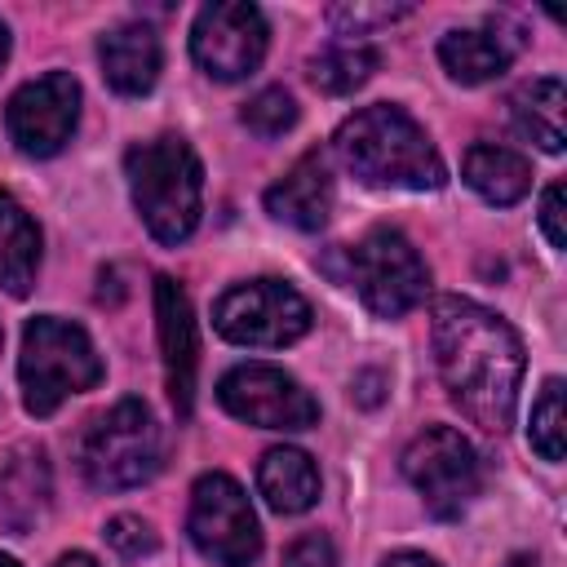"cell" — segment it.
<instances>
[{
  "instance_id": "83f0119b",
  "label": "cell",
  "mask_w": 567,
  "mask_h": 567,
  "mask_svg": "<svg viewBox=\"0 0 567 567\" xmlns=\"http://www.w3.org/2000/svg\"><path fill=\"white\" fill-rule=\"evenodd\" d=\"M540 230L549 239V248L567 244V226H563V182H549L540 195Z\"/></svg>"
},
{
  "instance_id": "1f68e13d",
  "label": "cell",
  "mask_w": 567,
  "mask_h": 567,
  "mask_svg": "<svg viewBox=\"0 0 567 567\" xmlns=\"http://www.w3.org/2000/svg\"><path fill=\"white\" fill-rule=\"evenodd\" d=\"M505 567H536V558H532V554H514Z\"/></svg>"
},
{
  "instance_id": "f1b7e54d",
  "label": "cell",
  "mask_w": 567,
  "mask_h": 567,
  "mask_svg": "<svg viewBox=\"0 0 567 567\" xmlns=\"http://www.w3.org/2000/svg\"><path fill=\"white\" fill-rule=\"evenodd\" d=\"M381 567H439L434 558H425V554H412V549H399V554H390Z\"/></svg>"
},
{
  "instance_id": "7c38bea8",
  "label": "cell",
  "mask_w": 567,
  "mask_h": 567,
  "mask_svg": "<svg viewBox=\"0 0 567 567\" xmlns=\"http://www.w3.org/2000/svg\"><path fill=\"white\" fill-rule=\"evenodd\" d=\"M75 120H80V84L66 71H49L40 80H27L4 106L9 142L35 159L58 155L71 142Z\"/></svg>"
},
{
  "instance_id": "e0dca14e",
  "label": "cell",
  "mask_w": 567,
  "mask_h": 567,
  "mask_svg": "<svg viewBox=\"0 0 567 567\" xmlns=\"http://www.w3.org/2000/svg\"><path fill=\"white\" fill-rule=\"evenodd\" d=\"M257 492L275 514H306L319 501V470L301 447H270L257 465Z\"/></svg>"
},
{
  "instance_id": "5bb4252c",
  "label": "cell",
  "mask_w": 567,
  "mask_h": 567,
  "mask_svg": "<svg viewBox=\"0 0 567 567\" xmlns=\"http://www.w3.org/2000/svg\"><path fill=\"white\" fill-rule=\"evenodd\" d=\"M266 213L297 226V230H319L332 213V173L323 151H306L270 190H266Z\"/></svg>"
},
{
  "instance_id": "d6986e66",
  "label": "cell",
  "mask_w": 567,
  "mask_h": 567,
  "mask_svg": "<svg viewBox=\"0 0 567 567\" xmlns=\"http://www.w3.org/2000/svg\"><path fill=\"white\" fill-rule=\"evenodd\" d=\"M439 62L461 84H487V80H496L514 62V40L461 27V31H447L439 40Z\"/></svg>"
},
{
  "instance_id": "6da1fadb",
  "label": "cell",
  "mask_w": 567,
  "mask_h": 567,
  "mask_svg": "<svg viewBox=\"0 0 567 567\" xmlns=\"http://www.w3.org/2000/svg\"><path fill=\"white\" fill-rule=\"evenodd\" d=\"M434 363L447 385V399L487 434H505L518 408L523 381V341L487 306L470 297L434 301Z\"/></svg>"
},
{
  "instance_id": "9a60e30c",
  "label": "cell",
  "mask_w": 567,
  "mask_h": 567,
  "mask_svg": "<svg viewBox=\"0 0 567 567\" xmlns=\"http://www.w3.org/2000/svg\"><path fill=\"white\" fill-rule=\"evenodd\" d=\"M97 58H102L106 84H111L115 93H124V97L151 93L155 80H159V62H164L159 35H155L146 22H124V27L106 31L102 44H97Z\"/></svg>"
},
{
  "instance_id": "603a6c76",
  "label": "cell",
  "mask_w": 567,
  "mask_h": 567,
  "mask_svg": "<svg viewBox=\"0 0 567 567\" xmlns=\"http://www.w3.org/2000/svg\"><path fill=\"white\" fill-rule=\"evenodd\" d=\"M563 430H567V412H563V381L549 377L532 403V421H527V443L545 456V461H563Z\"/></svg>"
},
{
  "instance_id": "2e32d148",
  "label": "cell",
  "mask_w": 567,
  "mask_h": 567,
  "mask_svg": "<svg viewBox=\"0 0 567 567\" xmlns=\"http://www.w3.org/2000/svg\"><path fill=\"white\" fill-rule=\"evenodd\" d=\"M461 173H465V186L496 208L518 204L532 190V164L514 146H501V142H474L465 151Z\"/></svg>"
},
{
  "instance_id": "5b68a950",
  "label": "cell",
  "mask_w": 567,
  "mask_h": 567,
  "mask_svg": "<svg viewBox=\"0 0 567 567\" xmlns=\"http://www.w3.org/2000/svg\"><path fill=\"white\" fill-rule=\"evenodd\" d=\"M337 257H341V266H323V270H332L341 284H350L377 319H399L425 301L430 270L403 230L372 226L354 248H341Z\"/></svg>"
},
{
  "instance_id": "cb8c5ba5",
  "label": "cell",
  "mask_w": 567,
  "mask_h": 567,
  "mask_svg": "<svg viewBox=\"0 0 567 567\" xmlns=\"http://www.w3.org/2000/svg\"><path fill=\"white\" fill-rule=\"evenodd\" d=\"M239 120H244L248 133H257V137L270 142V137H284V133L297 124V102H292L288 89L270 84V89H261V93H252V97L244 102Z\"/></svg>"
},
{
  "instance_id": "ba28073f",
  "label": "cell",
  "mask_w": 567,
  "mask_h": 567,
  "mask_svg": "<svg viewBox=\"0 0 567 567\" xmlns=\"http://www.w3.org/2000/svg\"><path fill=\"white\" fill-rule=\"evenodd\" d=\"M403 474L408 483L421 492L425 509L443 523L461 518L478 487H483V465H478V452L470 447V439H461V430L452 425H430L421 430L408 452H403Z\"/></svg>"
},
{
  "instance_id": "f546056e",
  "label": "cell",
  "mask_w": 567,
  "mask_h": 567,
  "mask_svg": "<svg viewBox=\"0 0 567 567\" xmlns=\"http://www.w3.org/2000/svg\"><path fill=\"white\" fill-rule=\"evenodd\" d=\"M53 567H97V558H93V554H84V549H71V554H62Z\"/></svg>"
},
{
  "instance_id": "7a4b0ae2",
  "label": "cell",
  "mask_w": 567,
  "mask_h": 567,
  "mask_svg": "<svg viewBox=\"0 0 567 567\" xmlns=\"http://www.w3.org/2000/svg\"><path fill=\"white\" fill-rule=\"evenodd\" d=\"M346 168L368 186H394V190H439L447 182V168L430 142V133L390 102H372L341 120L332 137Z\"/></svg>"
},
{
  "instance_id": "d4e9b609",
  "label": "cell",
  "mask_w": 567,
  "mask_h": 567,
  "mask_svg": "<svg viewBox=\"0 0 567 567\" xmlns=\"http://www.w3.org/2000/svg\"><path fill=\"white\" fill-rule=\"evenodd\" d=\"M408 13H412V4H332L328 9V22L346 40H359V35H368L377 27H390V22L408 18Z\"/></svg>"
},
{
  "instance_id": "8fae6325",
  "label": "cell",
  "mask_w": 567,
  "mask_h": 567,
  "mask_svg": "<svg viewBox=\"0 0 567 567\" xmlns=\"http://www.w3.org/2000/svg\"><path fill=\"white\" fill-rule=\"evenodd\" d=\"M217 403L257 430H310L319 421L315 394L275 363H239L217 381Z\"/></svg>"
},
{
  "instance_id": "9c48e42d",
  "label": "cell",
  "mask_w": 567,
  "mask_h": 567,
  "mask_svg": "<svg viewBox=\"0 0 567 567\" xmlns=\"http://www.w3.org/2000/svg\"><path fill=\"white\" fill-rule=\"evenodd\" d=\"M186 532H190L195 549L217 567H252L261 554L257 514H252L244 487L221 470L195 478Z\"/></svg>"
},
{
  "instance_id": "52a82bcc",
  "label": "cell",
  "mask_w": 567,
  "mask_h": 567,
  "mask_svg": "<svg viewBox=\"0 0 567 567\" xmlns=\"http://www.w3.org/2000/svg\"><path fill=\"white\" fill-rule=\"evenodd\" d=\"M310 301L284 279H248L217 297L213 328L235 346L279 350L310 332Z\"/></svg>"
},
{
  "instance_id": "7402d4cb",
  "label": "cell",
  "mask_w": 567,
  "mask_h": 567,
  "mask_svg": "<svg viewBox=\"0 0 567 567\" xmlns=\"http://www.w3.org/2000/svg\"><path fill=\"white\" fill-rule=\"evenodd\" d=\"M377 62H381V58H377L372 44L341 35V40L323 44V49L310 58V80H315V89L341 97V93H354V89L377 71Z\"/></svg>"
},
{
  "instance_id": "4dcf8cb0",
  "label": "cell",
  "mask_w": 567,
  "mask_h": 567,
  "mask_svg": "<svg viewBox=\"0 0 567 567\" xmlns=\"http://www.w3.org/2000/svg\"><path fill=\"white\" fill-rule=\"evenodd\" d=\"M4 62H9V27L0 22V66H4Z\"/></svg>"
},
{
  "instance_id": "ac0fdd59",
  "label": "cell",
  "mask_w": 567,
  "mask_h": 567,
  "mask_svg": "<svg viewBox=\"0 0 567 567\" xmlns=\"http://www.w3.org/2000/svg\"><path fill=\"white\" fill-rule=\"evenodd\" d=\"M35 270H40V226L9 190H0V288L9 297H27L35 288Z\"/></svg>"
},
{
  "instance_id": "3957f363",
  "label": "cell",
  "mask_w": 567,
  "mask_h": 567,
  "mask_svg": "<svg viewBox=\"0 0 567 567\" xmlns=\"http://www.w3.org/2000/svg\"><path fill=\"white\" fill-rule=\"evenodd\" d=\"M124 173H128L137 213L159 244L177 248L182 239L195 235L199 213H204V168L186 137L164 133V137L128 146Z\"/></svg>"
},
{
  "instance_id": "836d02e7",
  "label": "cell",
  "mask_w": 567,
  "mask_h": 567,
  "mask_svg": "<svg viewBox=\"0 0 567 567\" xmlns=\"http://www.w3.org/2000/svg\"><path fill=\"white\" fill-rule=\"evenodd\" d=\"M0 346H4V328H0Z\"/></svg>"
},
{
  "instance_id": "277c9868",
  "label": "cell",
  "mask_w": 567,
  "mask_h": 567,
  "mask_svg": "<svg viewBox=\"0 0 567 567\" xmlns=\"http://www.w3.org/2000/svg\"><path fill=\"white\" fill-rule=\"evenodd\" d=\"M22 403L31 416H53L71 394H84L102 381V359L89 332L58 315H35L22 328V359H18Z\"/></svg>"
},
{
  "instance_id": "8992f818",
  "label": "cell",
  "mask_w": 567,
  "mask_h": 567,
  "mask_svg": "<svg viewBox=\"0 0 567 567\" xmlns=\"http://www.w3.org/2000/svg\"><path fill=\"white\" fill-rule=\"evenodd\" d=\"M159 470V425L142 399H120L80 434V474L97 492H128Z\"/></svg>"
},
{
  "instance_id": "d6a6232c",
  "label": "cell",
  "mask_w": 567,
  "mask_h": 567,
  "mask_svg": "<svg viewBox=\"0 0 567 567\" xmlns=\"http://www.w3.org/2000/svg\"><path fill=\"white\" fill-rule=\"evenodd\" d=\"M0 567H22L18 558H9V554H0Z\"/></svg>"
},
{
  "instance_id": "484cf974",
  "label": "cell",
  "mask_w": 567,
  "mask_h": 567,
  "mask_svg": "<svg viewBox=\"0 0 567 567\" xmlns=\"http://www.w3.org/2000/svg\"><path fill=\"white\" fill-rule=\"evenodd\" d=\"M106 545L120 554V558H142V554H155L159 549V536H155V527L146 523V518H137V514H115L111 523H106Z\"/></svg>"
},
{
  "instance_id": "4316f807",
  "label": "cell",
  "mask_w": 567,
  "mask_h": 567,
  "mask_svg": "<svg viewBox=\"0 0 567 567\" xmlns=\"http://www.w3.org/2000/svg\"><path fill=\"white\" fill-rule=\"evenodd\" d=\"M284 567H337V549L323 532H306L284 549Z\"/></svg>"
},
{
  "instance_id": "44dd1931",
  "label": "cell",
  "mask_w": 567,
  "mask_h": 567,
  "mask_svg": "<svg viewBox=\"0 0 567 567\" xmlns=\"http://www.w3.org/2000/svg\"><path fill=\"white\" fill-rule=\"evenodd\" d=\"M49 496V474H44V456L40 447H22L9 456V465L0 470V518L9 527H27Z\"/></svg>"
},
{
  "instance_id": "4fadbf2b",
  "label": "cell",
  "mask_w": 567,
  "mask_h": 567,
  "mask_svg": "<svg viewBox=\"0 0 567 567\" xmlns=\"http://www.w3.org/2000/svg\"><path fill=\"white\" fill-rule=\"evenodd\" d=\"M155 319H159L168 399H173L177 416H190V408H195V372H199V341H195L190 297L173 275H155Z\"/></svg>"
},
{
  "instance_id": "ffe728a7",
  "label": "cell",
  "mask_w": 567,
  "mask_h": 567,
  "mask_svg": "<svg viewBox=\"0 0 567 567\" xmlns=\"http://www.w3.org/2000/svg\"><path fill=\"white\" fill-rule=\"evenodd\" d=\"M563 106H567V89L558 75H540V80H527L509 93V115L514 124L549 155L563 151L567 133H563Z\"/></svg>"
},
{
  "instance_id": "30bf717a",
  "label": "cell",
  "mask_w": 567,
  "mask_h": 567,
  "mask_svg": "<svg viewBox=\"0 0 567 567\" xmlns=\"http://www.w3.org/2000/svg\"><path fill=\"white\" fill-rule=\"evenodd\" d=\"M266 18L257 4H244V0H217V4H204L195 13V27H190V58L199 62L204 75L221 80V84H235V80H248L261 58H266Z\"/></svg>"
}]
</instances>
